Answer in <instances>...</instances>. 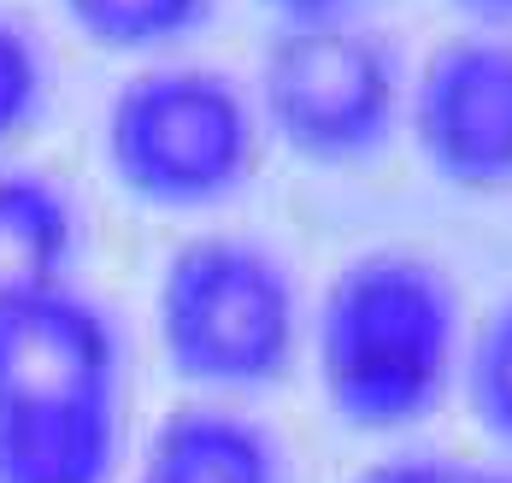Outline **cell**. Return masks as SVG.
<instances>
[{
  "label": "cell",
  "mask_w": 512,
  "mask_h": 483,
  "mask_svg": "<svg viewBox=\"0 0 512 483\" xmlns=\"http://www.w3.org/2000/svg\"><path fill=\"white\" fill-rule=\"evenodd\" d=\"M118 342L95 301L48 289L0 307V483H106L118 460Z\"/></svg>",
  "instance_id": "cell-1"
},
{
  "label": "cell",
  "mask_w": 512,
  "mask_h": 483,
  "mask_svg": "<svg viewBox=\"0 0 512 483\" xmlns=\"http://www.w3.org/2000/svg\"><path fill=\"white\" fill-rule=\"evenodd\" d=\"M460 360L454 283L407 248L359 254L318 301V383L359 430L418 425Z\"/></svg>",
  "instance_id": "cell-2"
},
{
  "label": "cell",
  "mask_w": 512,
  "mask_h": 483,
  "mask_svg": "<svg viewBox=\"0 0 512 483\" xmlns=\"http://www.w3.org/2000/svg\"><path fill=\"white\" fill-rule=\"evenodd\" d=\"M106 165L148 207H212L254 171V107L206 65L136 71L106 101Z\"/></svg>",
  "instance_id": "cell-3"
},
{
  "label": "cell",
  "mask_w": 512,
  "mask_h": 483,
  "mask_svg": "<svg viewBox=\"0 0 512 483\" xmlns=\"http://www.w3.org/2000/svg\"><path fill=\"white\" fill-rule=\"evenodd\" d=\"M301 307L283 260L242 236H195L159 277V342L212 389H259L289 372Z\"/></svg>",
  "instance_id": "cell-4"
},
{
  "label": "cell",
  "mask_w": 512,
  "mask_h": 483,
  "mask_svg": "<svg viewBox=\"0 0 512 483\" xmlns=\"http://www.w3.org/2000/svg\"><path fill=\"white\" fill-rule=\"evenodd\" d=\"M259 112L312 165L371 160L401 112L395 54L354 18H295L265 54Z\"/></svg>",
  "instance_id": "cell-5"
},
{
  "label": "cell",
  "mask_w": 512,
  "mask_h": 483,
  "mask_svg": "<svg viewBox=\"0 0 512 483\" xmlns=\"http://www.w3.org/2000/svg\"><path fill=\"white\" fill-rule=\"evenodd\" d=\"M412 136L442 183L471 195L512 189V42H442L412 89Z\"/></svg>",
  "instance_id": "cell-6"
},
{
  "label": "cell",
  "mask_w": 512,
  "mask_h": 483,
  "mask_svg": "<svg viewBox=\"0 0 512 483\" xmlns=\"http://www.w3.org/2000/svg\"><path fill=\"white\" fill-rule=\"evenodd\" d=\"M142 483H277V448L236 413L183 407L159 419Z\"/></svg>",
  "instance_id": "cell-7"
},
{
  "label": "cell",
  "mask_w": 512,
  "mask_h": 483,
  "mask_svg": "<svg viewBox=\"0 0 512 483\" xmlns=\"http://www.w3.org/2000/svg\"><path fill=\"white\" fill-rule=\"evenodd\" d=\"M77 248L71 201L36 171H0V307L65 283Z\"/></svg>",
  "instance_id": "cell-8"
},
{
  "label": "cell",
  "mask_w": 512,
  "mask_h": 483,
  "mask_svg": "<svg viewBox=\"0 0 512 483\" xmlns=\"http://www.w3.org/2000/svg\"><path fill=\"white\" fill-rule=\"evenodd\" d=\"M71 12V24L101 42V48H124V54H142V48H165V42H183L189 30H201L212 0H59Z\"/></svg>",
  "instance_id": "cell-9"
},
{
  "label": "cell",
  "mask_w": 512,
  "mask_h": 483,
  "mask_svg": "<svg viewBox=\"0 0 512 483\" xmlns=\"http://www.w3.org/2000/svg\"><path fill=\"white\" fill-rule=\"evenodd\" d=\"M465 395H471L477 425L512 448V295L477 324V336H471Z\"/></svg>",
  "instance_id": "cell-10"
},
{
  "label": "cell",
  "mask_w": 512,
  "mask_h": 483,
  "mask_svg": "<svg viewBox=\"0 0 512 483\" xmlns=\"http://www.w3.org/2000/svg\"><path fill=\"white\" fill-rule=\"evenodd\" d=\"M36 101H42V54L12 18H0V142L36 112Z\"/></svg>",
  "instance_id": "cell-11"
},
{
  "label": "cell",
  "mask_w": 512,
  "mask_h": 483,
  "mask_svg": "<svg viewBox=\"0 0 512 483\" xmlns=\"http://www.w3.org/2000/svg\"><path fill=\"white\" fill-rule=\"evenodd\" d=\"M359 483H512L495 478V472H477V466H460V460H430V454H407V460H383L371 466Z\"/></svg>",
  "instance_id": "cell-12"
},
{
  "label": "cell",
  "mask_w": 512,
  "mask_h": 483,
  "mask_svg": "<svg viewBox=\"0 0 512 483\" xmlns=\"http://www.w3.org/2000/svg\"><path fill=\"white\" fill-rule=\"evenodd\" d=\"M277 12H289V24L295 18H342L348 6H359V0H271Z\"/></svg>",
  "instance_id": "cell-13"
},
{
  "label": "cell",
  "mask_w": 512,
  "mask_h": 483,
  "mask_svg": "<svg viewBox=\"0 0 512 483\" xmlns=\"http://www.w3.org/2000/svg\"><path fill=\"white\" fill-rule=\"evenodd\" d=\"M454 6L483 18V24H512V0H454Z\"/></svg>",
  "instance_id": "cell-14"
}]
</instances>
